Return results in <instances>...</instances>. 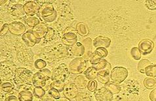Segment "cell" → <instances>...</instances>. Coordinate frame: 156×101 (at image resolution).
Segmentation results:
<instances>
[{"mask_svg":"<svg viewBox=\"0 0 156 101\" xmlns=\"http://www.w3.org/2000/svg\"><path fill=\"white\" fill-rule=\"evenodd\" d=\"M55 35V31L53 29H52L51 28H49L48 32H47L46 35L45 36V39H47V40H51V39Z\"/></svg>","mask_w":156,"mask_h":101,"instance_id":"obj_44","label":"cell"},{"mask_svg":"<svg viewBox=\"0 0 156 101\" xmlns=\"http://www.w3.org/2000/svg\"><path fill=\"white\" fill-rule=\"evenodd\" d=\"M94 95L97 101H112L113 99V94L105 87L97 89Z\"/></svg>","mask_w":156,"mask_h":101,"instance_id":"obj_9","label":"cell"},{"mask_svg":"<svg viewBox=\"0 0 156 101\" xmlns=\"http://www.w3.org/2000/svg\"><path fill=\"white\" fill-rule=\"evenodd\" d=\"M9 12L11 15L15 17H17V18L23 17L26 14L24 8V5L19 3L12 5L9 8Z\"/></svg>","mask_w":156,"mask_h":101,"instance_id":"obj_17","label":"cell"},{"mask_svg":"<svg viewBox=\"0 0 156 101\" xmlns=\"http://www.w3.org/2000/svg\"><path fill=\"white\" fill-rule=\"evenodd\" d=\"M76 101H91V98L89 94L85 93H79L76 97Z\"/></svg>","mask_w":156,"mask_h":101,"instance_id":"obj_37","label":"cell"},{"mask_svg":"<svg viewBox=\"0 0 156 101\" xmlns=\"http://www.w3.org/2000/svg\"><path fill=\"white\" fill-rule=\"evenodd\" d=\"M22 39L25 45L28 47H33L41 41V40L38 39L34 35L32 29H30L26 32V33L22 35Z\"/></svg>","mask_w":156,"mask_h":101,"instance_id":"obj_10","label":"cell"},{"mask_svg":"<svg viewBox=\"0 0 156 101\" xmlns=\"http://www.w3.org/2000/svg\"><path fill=\"white\" fill-rule=\"evenodd\" d=\"M57 101H71V100L68 99V98H66V97H62V98H60V99H58Z\"/></svg>","mask_w":156,"mask_h":101,"instance_id":"obj_47","label":"cell"},{"mask_svg":"<svg viewBox=\"0 0 156 101\" xmlns=\"http://www.w3.org/2000/svg\"><path fill=\"white\" fill-rule=\"evenodd\" d=\"M76 30L77 33L81 36H87L89 34V30L85 23L80 22L76 25Z\"/></svg>","mask_w":156,"mask_h":101,"instance_id":"obj_25","label":"cell"},{"mask_svg":"<svg viewBox=\"0 0 156 101\" xmlns=\"http://www.w3.org/2000/svg\"><path fill=\"white\" fill-rule=\"evenodd\" d=\"M68 68L72 74H80L85 71L87 68V61L82 57L76 58L72 60L69 64Z\"/></svg>","mask_w":156,"mask_h":101,"instance_id":"obj_5","label":"cell"},{"mask_svg":"<svg viewBox=\"0 0 156 101\" xmlns=\"http://www.w3.org/2000/svg\"><path fill=\"white\" fill-rule=\"evenodd\" d=\"M24 22L29 28H34L35 26L38 25L40 22V20L36 16H27L25 17Z\"/></svg>","mask_w":156,"mask_h":101,"instance_id":"obj_24","label":"cell"},{"mask_svg":"<svg viewBox=\"0 0 156 101\" xmlns=\"http://www.w3.org/2000/svg\"><path fill=\"white\" fill-rule=\"evenodd\" d=\"M47 66L46 61L43 59H37L34 63V67L38 70H41L45 69Z\"/></svg>","mask_w":156,"mask_h":101,"instance_id":"obj_38","label":"cell"},{"mask_svg":"<svg viewBox=\"0 0 156 101\" xmlns=\"http://www.w3.org/2000/svg\"><path fill=\"white\" fill-rule=\"evenodd\" d=\"M49 94L51 96V97H53L55 100H58V99H60V92L56 89L50 88L49 89Z\"/></svg>","mask_w":156,"mask_h":101,"instance_id":"obj_39","label":"cell"},{"mask_svg":"<svg viewBox=\"0 0 156 101\" xmlns=\"http://www.w3.org/2000/svg\"><path fill=\"white\" fill-rule=\"evenodd\" d=\"M81 43L83 44V45L84 46L85 49V54L83 56H84L83 58L85 59H89L90 56H91V55L93 54L92 51H93V42L92 41V39L90 37L86 38L82 41Z\"/></svg>","mask_w":156,"mask_h":101,"instance_id":"obj_18","label":"cell"},{"mask_svg":"<svg viewBox=\"0 0 156 101\" xmlns=\"http://www.w3.org/2000/svg\"><path fill=\"white\" fill-rule=\"evenodd\" d=\"M138 48L139 49L141 54L146 56L150 54L152 52L154 48V43L150 39H145L139 42Z\"/></svg>","mask_w":156,"mask_h":101,"instance_id":"obj_11","label":"cell"},{"mask_svg":"<svg viewBox=\"0 0 156 101\" xmlns=\"http://www.w3.org/2000/svg\"><path fill=\"white\" fill-rule=\"evenodd\" d=\"M111 70H102V71H98L97 80L98 82L103 84H107L110 82V74Z\"/></svg>","mask_w":156,"mask_h":101,"instance_id":"obj_20","label":"cell"},{"mask_svg":"<svg viewBox=\"0 0 156 101\" xmlns=\"http://www.w3.org/2000/svg\"><path fill=\"white\" fill-rule=\"evenodd\" d=\"M144 85L146 88L152 89L156 87V79L151 77L146 78L144 80Z\"/></svg>","mask_w":156,"mask_h":101,"instance_id":"obj_29","label":"cell"},{"mask_svg":"<svg viewBox=\"0 0 156 101\" xmlns=\"http://www.w3.org/2000/svg\"><path fill=\"white\" fill-rule=\"evenodd\" d=\"M63 95L66 98L69 99H76L78 93V87L74 83H68L64 84Z\"/></svg>","mask_w":156,"mask_h":101,"instance_id":"obj_12","label":"cell"},{"mask_svg":"<svg viewBox=\"0 0 156 101\" xmlns=\"http://www.w3.org/2000/svg\"><path fill=\"white\" fill-rule=\"evenodd\" d=\"M150 99L151 101H156V88L151 91L150 94Z\"/></svg>","mask_w":156,"mask_h":101,"instance_id":"obj_45","label":"cell"},{"mask_svg":"<svg viewBox=\"0 0 156 101\" xmlns=\"http://www.w3.org/2000/svg\"><path fill=\"white\" fill-rule=\"evenodd\" d=\"M74 83L78 88L85 89L87 87L88 82L87 78L83 75H78L74 79Z\"/></svg>","mask_w":156,"mask_h":101,"instance_id":"obj_23","label":"cell"},{"mask_svg":"<svg viewBox=\"0 0 156 101\" xmlns=\"http://www.w3.org/2000/svg\"><path fill=\"white\" fill-rule=\"evenodd\" d=\"M93 67L96 69L98 71H102V70H106V69L111 70L112 69L111 64L105 59H102L98 64L93 66Z\"/></svg>","mask_w":156,"mask_h":101,"instance_id":"obj_26","label":"cell"},{"mask_svg":"<svg viewBox=\"0 0 156 101\" xmlns=\"http://www.w3.org/2000/svg\"><path fill=\"white\" fill-rule=\"evenodd\" d=\"M145 5L150 10H155L156 9V1H146L145 3Z\"/></svg>","mask_w":156,"mask_h":101,"instance_id":"obj_43","label":"cell"},{"mask_svg":"<svg viewBox=\"0 0 156 101\" xmlns=\"http://www.w3.org/2000/svg\"><path fill=\"white\" fill-rule=\"evenodd\" d=\"M105 87L108 90H109L113 95L119 93L120 90H121L120 86L115 83L109 82L108 83H107V84H106Z\"/></svg>","mask_w":156,"mask_h":101,"instance_id":"obj_28","label":"cell"},{"mask_svg":"<svg viewBox=\"0 0 156 101\" xmlns=\"http://www.w3.org/2000/svg\"><path fill=\"white\" fill-rule=\"evenodd\" d=\"M71 52L73 56H76V58H81V56H84L85 49L81 42H77L76 45L72 46Z\"/></svg>","mask_w":156,"mask_h":101,"instance_id":"obj_19","label":"cell"},{"mask_svg":"<svg viewBox=\"0 0 156 101\" xmlns=\"http://www.w3.org/2000/svg\"><path fill=\"white\" fill-rule=\"evenodd\" d=\"M111 45V39L107 37L98 36L93 41V46L96 48H109Z\"/></svg>","mask_w":156,"mask_h":101,"instance_id":"obj_15","label":"cell"},{"mask_svg":"<svg viewBox=\"0 0 156 101\" xmlns=\"http://www.w3.org/2000/svg\"><path fill=\"white\" fill-rule=\"evenodd\" d=\"M25 13L29 16H34L37 15L40 10V7L38 4L34 1H29L26 2L24 5Z\"/></svg>","mask_w":156,"mask_h":101,"instance_id":"obj_13","label":"cell"},{"mask_svg":"<svg viewBox=\"0 0 156 101\" xmlns=\"http://www.w3.org/2000/svg\"><path fill=\"white\" fill-rule=\"evenodd\" d=\"M77 30L73 28L68 27L65 29L62 38V42L64 45L72 46L77 42Z\"/></svg>","mask_w":156,"mask_h":101,"instance_id":"obj_6","label":"cell"},{"mask_svg":"<svg viewBox=\"0 0 156 101\" xmlns=\"http://www.w3.org/2000/svg\"><path fill=\"white\" fill-rule=\"evenodd\" d=\"M87 89L90 92H94L97 89V82L95 80H90L87 84Z\"/></svg>","mask_w":156,"mask_h":101,"instance_id":"obj_40","label":"cell"},{"mask_svg":"<svg viewBox=\"0 0 156 101\" xmlns=\"http://www.w3.org/2000/svg\"><path fill=\"white\" fill-rule=\"evenodd\" d=\"M39 101H56V100L54 99L53 97H51L50 95H46L43 96V98L40 99V100Z\"/></svg>","mask_w":156,"mask_h":101,"instance_id":"obj_46","label":"cell"},{"mask_svg":"<svg viewBox=\"0 0 156 101\" xmlns=\"http://www.w3.org/2000/svg\"><path fill=\"white\" fill-rule=\"evenodd\" d=\"M151 65V62L148 59H142L138 63V70L141 73H145V69Z\"/></svg>","mask_w":156,"mask_h":101,"instance_id":"obj_31","label":"cell"},{"mask_svg":"<svg viewBox=\"0 0 156 101\" xmlns=\"http://www.w3.org/2000/svg\"><path fill=\"white\" fill-rule=\"evenodd\" d=\"M1 68V80L2 83L12 80L16 69V65L9 61H3L0 65Z\"/></svg>","mask_w":156,"mask_h":101,"instance_id":"obj_3","label":"cell"},{"mask_svg":"<svg viewBox=\"0 0 156 101\" xmlns=\"http://www.w3.org/2000/svg\"><path fill=\"white\" fill-rule=\"evenodd\" d=\"M33 77L34 74L30 70L25 68H16L12 80L19 87H28L33 84Z\"/></svg>","mask_w":156,"mask_h":101,"instance_id":"obj_1","label":"cell"},{"mask_svg":"<svg viewBox=\"0 0 156 101\" xmlns=\"http://www.w3.org/2000/svg\"><path fill=\"white\" fill-rule=\"evenodd\" d=\"M128 76V71L123 67H116L112 70L110 78L115 83H121L125 80Z\"/></svg>","mask_w":156,"mask_h":101,"instance_id":"obj_7","label":"cell"},{"mask_svg":"<svg viewBox=\"0 0 156 101\" xmlns=\"http://www.w3.org/2000/svg\"><path fill=\"white\" fill-rule=\"evenodd\" d=\"M32 29L36 37L41 40L42 38L45 37V36L46 35L47 32H48L49 28L45 23L41 22Z\"/></svg>","mask_w":156,"mask_h":101,"instance_id":"obj_14","label":"cell"},{"mask_svg":"<svg viewBox=\"0 0 156 101\" xmlns=\"http://www.w3.org/2000/svg\"><path fill=\"white\" fill-rule=\"evenodd\" d=\"M131 55L132 58L135 60H140L141 58V53L137 47H133L131 48Z\"/></svg>","mask_w":156,"mask_h":101,"instance_id":"obj_36","label":"cell"},{"mask_svg":"<svg viewBox=\"0 0 156 101\" xmlns=\"http://www.w3.org/2000/svg\"><path fill=\"white\" fill-rule=\"evenodd\" d=\"M32 91L34 96H36V98L41 99L43 96H45L46 91L42 87H35Z\"/></svg>","mask_w":156,"mask_h":101,"instance_id":"obj_30","label":"cell"},{"mask_svg":"<svg viewBox=\"0 0 156 101\" xmlns=\"http://www.w3.org/2000/svg\"><path fill=\"white\" fill-rule=\"evenodd\" d=\"M15 89V86L12 82L7 81L3 82L1 83V90L2 93H9Z\"/></svg>","mask_w":156,"mask_h":101,"instance_id":"obj_27","label":"cell"},{"mask_svg":"<svg viewBox=\"0 0 156 101\" xmlns=\"http://www.w3.org/2000/svg\"><path fill=\"white\" fill-rule=\"evenodd\" d=\"M4 101H20L19 99V93L16 91L13 90L7 93Z\"/></svg>","mask_w":156,"mask_h":101,"instance_id":"obj_33","label":"cell"},{"mask_svg":"<svg viewBox=\"0 0 156 101\" xmlns=\"http://www.w3.org/2000/svg\"><path fill=\"white\" fill-rule=\"evenodd\" d=\"M34 94L29 89H22L19 92V99L20 101H32Z\"/></svg>","mask_w":156,"mask_h":101,"instance_id":"obj_21","label":"cell"},{"mask_svg":"<svg viewBox=\"0 0 156 101\" xmlns=\"http://www.w3.org/2000/svg\"><path fill=\"white\" fill-rule=\"evenodd\" d=\"M70 70L65 64H61L57 67L52 73L51 80L64 82L70 76Z\"/></svg>","mask_w":156,"mask_h":101,"instance_id":"obj_4","label":"cell"},{"mask_svg":"<svg viewBox=\"0 0 156 101\" xmlns=\"http://www.w3.org/2000/svg\"><path fill=\"white\" fill-rule=\"evenodd\" d=\"M49 80L48 78L45 76L40 71L37 72L34 74L32 83L34 87H43L46 85V82Z\"/></svg>","mask_w":156,"mask_h":101,"instance_id":"obj_16","label":"cell"},{"mask_svg":"<svg viewBox=\"0 0 156 101\" xmlns=\"http://www.w3.org/2000/svg\"><path fill=\"white\" fill-rule=\"evenodd\" d=\"M64 84V82H60V81H53L50 84V88H54L57 89L59 92L63 91Z\"/></svg>","mask_w":156,"mask_h":101,"instance_id":"obj_35","label":"cell"},{"mask_svg":"<svg viewBox=\"0 0 156 101\" xmlns=\"http://www.w3.org/2000/svg\"><path fill=\"white\" fill-rule=\"evenodd\" d=\"M102 57L98 54V53L97 52L94 51L93 53L92 54L91 56H90V58H89V61H90V63L93 65V66L96 65L97 64H98L101 60L102 59Z\"/></svg>","mask_w":156,"mask_h":101,"instance_id":"obj_34","label":"cell"},{"mask_svg":"<svg viewBox=\"0 0 156 101\" xmlns=\"http://www.w3.org/2000/svg\"><path fill=\"white\" fill-rule=\"evenodd\" d=\"M83 74L87 80H94L97 78L98 71L94 67H90L85 70Z\"/></svg>","mask_w":156,"mask_h":101,"instance_id":"obj_22","label":"cell"},{"mask_svg":"<svg viewBox=\"0 0 156 101\" xmlns=\"http://www.w3.org/2000/svg\"><path fill=\"white\" fill-rule=\"evenodd\" d=\"M96 52H97L98 54L102 57V58H105L108 56V50L105 48H98L95 50Z\"/></svg>","mask_w":156,"mask_h":101,"instance_id":"obj_41","label":"cell"},{"mask_svg":"<svg viewBox=\"0 0 156 101\" xmlns=\"http://www.w3.org/2000/svg\"><path fill=\"white\" fill-rule=\"evenodd\" d=\"M27 31V26L22 22L14 21L9 24V32L14 35H23Z\"/></svg>","mask_w":156,"mask_h":101,"instance_id":"obj_8","label":"cell"},{"mask_svg":"<svg viewBox=\"0 0 156 101\" xmlns=\"http://www.w3.org/2000/svg\"><path fill=\"white\" fill-rule=\"evenodd\" d=\"M38 15L45 22L51 23L57 19V12L51 3H45L40 7Z\"/></svg>","mask_w":156,"mask_h":101,"instance_id":"obj_2","label":"cell"},{"mask_svg":"<svg viewBox=\"0 0 156 101\" xmlns=\"http://www.w3.org/2000/svg\"><path fill=\"white\" fill-rule=\"evenodd\" d=\"M9 31V24H4L1 27V33H0V35H1V37L5 36Z\"/></svg>","mask_w":156,"mask_h":101,"instance_id":"obj_42","label":"cell"},{"mask_svg":"<svg viewBox=\"0 0 156 101\" xmlns=\"http://www.w3.org/2000/svg\"><path fill=\"white\" fill-rule=\"evenodd\" d=\"M145 74L149 77H156V65H150L145 69Z\"/></svg>","mask_w":156,"mask_h":101,"instance_id":"obj_32","label":"cell"}]
</instances>
